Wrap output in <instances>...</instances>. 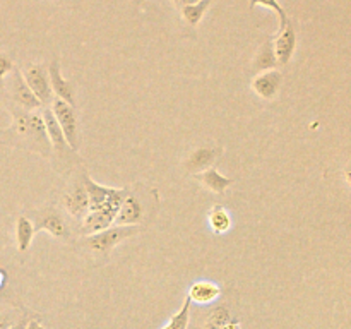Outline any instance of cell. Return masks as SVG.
I'll return each mask as SVG.
<instances>
[{
    "instance_id": "7402d4cb",
    "label": "cell",
    "mask_w": 351,
    "mask_h": 329,
    "mask_svg": "<svg viewBox=\"0 0 351 329\" xmlns=\"http://www.w3.org/2000/svg\"><path fill=\"white\" fill-rule=\"evenodd\" d=\"M254 7H266V9L274 10L278 16V21H280V23H278V31L283 29V27L287 26L288 19H290L287 10H285L283 5L280 3V0H250V9H254Z\"/></svg>"
},
{
    "instance_id": "7a4b0ae2",
    "label": "cell",
    "mask_w": 351,
    "mask_h": 329,
    "mask_svg": "<svg viewBox=\"0 0 351 329\" xmlns=\"http://www.w3.org/2000/svg\"><path fill=\"white\" fill-rule=\"evenodd\" d=\"M10 112H12L14 117L12 130L24 141V144L29 146V149H36L40 153L48 154L51 144L48 141L43 119H41L40 113L26 112V110L14 108V106H10Z\"/></svg>"
},
{
    "instance_id": "5bb4252c",
    "label": "cell",
    "mask_w": 351,
    "mask_h": 329,
    "mask_svg": "<svg viewBox=\"0 0 351 329\" xmlns=\"http://www.w3.org/2000/svg\"><path fill=\"white\" fill-rule=\"evenodd\" d=\"M41 119H43L45 130H47L48 141H50L51 146H53L60 154H65L69 153V151H72L71 147H69L67 141H65L64 132H62L60 125H58L57 119L53 117V112H51L50 106H45L43 112H41Z\"/></svg>"
},
{
    "instance_id": "2e32d148",
    "label": "cell",
    "mask_w": 351,
    "mask_h": 329,
    "mask_svg": "<svg viewBox=\"0 0 351 329\" xmlns=\"http://www.w3.org/2000/svg\"><path fill=\"white\" fill-rule=\"evenodd\" d=\"M195 178H197V180L201 182V184L204 185L208 191L215 192V194H218V195L225 194L226 188L233 184V178H228V177H225V175H221L215 167H211V168H208V170L197 173L195 175Z\"/></svg>"
},
{
    "instance_id": "52a82bcc",
    "label": "cell",
    "mask_w": 351,
    "mask_h": 329,
    "mask_svg": "<svg viewBox=\"0 0 351 329\" xmlns=\"http://www.w3.org/2000/svg\"><path fill=\"white\" fill-rule=\"evenodd\" d=\"M23 77L24 81H26V84L29 86L31 91H33V95L40 99L41 105H50V101L53 98H51V89L50 82H48L47 69L41 64H33L23 72Z\"/></svg>"
},
{
    "instance_id": "8fae6325",
    "label": "cell",
    "mask_w": 351,
    "mask_h": 329,
    "mask_svg": "<svg viewBox=\"0 0 351 329\" xmlns=\"http://www.w3.org/2000/svg\"><path fill=\"white\" fill-rule=\"evenodd\" d=\"M281 84H283V72L278 71V69L259 72V74L252 79L254 93L263 99L276 98L281 91Z\"/></svg>"
},
{
    "instance_id": "ac0fdd59",
    "label": "cell",
    "mask_w": 351,
    "mask_h": 329,
    "mask_svg": "<svg viewBox=\"0 0 351 329\" xmlns=\"http://www.w3.org/2000/svg\"><path fill=\"white\" fill-rule=\"evenodd\" d=\"M34 236V228L33 223L26 216H19L16 221V242H17V250L19 252H26L29 249L31 242H33Z\"/></svg>"
},
{
    "instance_id": "30bf717a",
    "label": "cell",
    "mask_w": 351,
    "mask_h": 329,
    "mask_svg": "<svg viewBox=\"0 0 351 329\" xmlns=\"http://www.w3.org/2000/svg\"><path fill=\"white\" fill-rule=\"evenodd\" d=\"M297 29L295 24L288 19L287 26L281 31H278L276 38L273 41L274 55H276L278 65H287L290 64L291 57H293L295 50H297Z\"/></svg>"
},
{
    "instance_id": "3957f363",
    "label": "cell",
    "mask_w": 351,
    "mask_h": 329,
    "mask_svg": "<svg viewBox=\"0 0 351 329\" xmlns=\"http://www.w3.org/2000/svg\"><path fill=\"white\" fill-rule=\"evenodd\" d=\"M139 233V226H110V228L101 230V232L91 233V235H86L82 240V245L88 247L93 254L99 257H108L110 252L119 245L120 242H123L129 236L137 235Z\"/></svg>"
},
{
    "instance_id": "8992f818",
    "label": "cell",
    "mask_w": 351,
    "mask_h": 329,
    "mask_svg": "<svg viewBox=\"0 0 351 329\" xmlns=\"http://www.w3.org/2000/svg\"><path fill=\"white\" fill-rule=\"evenodd\" d=\"M48 74V82H50L51 95H55V98L62 99L67 105L75 106V88L71 81L62 75L60 72V60L58 57H55L53 60L50 62V65L47 67Z\"/></svg>"
},
{
    "instance_id": "d6986e66",
    "label": "cell",
    "mask_w": 351,
    "mask_h": 329,
    "mask_svg": "<svg viewBox=\"0 0 351 329\" xmlns=\"http://www.w3.org/2000/svg\"><path fill=\"white\" fill-rule=\"evenodd\" d=\"M213 2H215V0H199L197 3H192V5H184L182 7V17H184V21L189 26L195 27L202 19H204L206 12L209 10Z\"/></svg>"
},
{
    "instance_id": "9c48e42d",
    "label": "cell",
    "mask_w": 351,
    "mask_h": 329,
    "mask_svg": "<svg viewBox=\"0 0 351 329\" xmlns=\"http://www.w3.org/2000/svg\"><path fill=\"white\" fill-rule=\"evenodd\" d=\"M62 202H64V208L67 209L69 215L82 223V219L86 218V215H88L89 211V197L88 192H86L84 182H75V184L65 192L64 197H62Z\"/></svg>"
},
{
    "instance_id": "83f0119b",
    "label": "cell",
    "mask_w": 351,
    "mask_h": 329,
    "mask_svg": "<svg viewBox=\"0 0 351 329\" xmlns=\"http://www.w3.org/2000/svg\"><path fill=\"white\" fill-rule=\"evenodd\" d=\"M221 329H240L239 321H228Z\"/></svg>"
},
{
    "instance_id": "4fadbf2b",
    "label": "cell",
    "mask_w": 351,
    "mask_h": 329,
    "mask_svg": "<svg viewBox=\"0 0 351 329\" xmlns=\"http://www.w3.org/2000/svg\"><path fill=\"white\" fill-rule=\"evenodd\" d=\"M144 221V208L143 202L137 199L136 194L127 191L125 197H123L122 206H120L119 212L115 216L113 225L117 226H137L139 223Z\"/></svg>"
},
{
    "instance_id": "d4e9b609",
    "label": "cell",
    "mask_w": 351,
    "mask_h": 329,
    "mask_svg": "<svg viewBox=\"0 0 351 329\" xmlns=\"http://www.w3.org/2000/svg\"><path fill=\"white\" fill-rule=\"evenodd\" d=\"M26 324H27V319L21 317V319H17L16 322H12V326H10L9 329H26Z\"/></svg>"
},
{
    "instance_id": "9a60e30c",
    "label": "cell",
    "mask_w": 351,
    "mask_h": 329,
    "mask_svg": "<svg viewBox=\"0 0 351 329\" xmlns=\"http://www.w3.org/2000/svg\"><path fill=\"white\" fill-rule=\"evenodd\" d=\"M219 295H221V288H219L218 284L208 280H201L195 281V283L189 288L187 298L199 305H208L211 304V302H215Z\"/></svg>"
},
{
    "instance_id": "277c9868",
    "label": "cell",
    "mask_w": 351,
    "mask_h": 329,
    "mask_svg": "<svg viewBox=\"0 0 351 329\" xmlns=\"http://www.w3.org/2000/svg\"><path fill=\"white\" fill-rule=\"evenodd\" d=\"M51 112L57 119L58 125H60L62 132H64L65 141H67L69 147L72 151H77L79 147V122L77 113H75L74 106L67 105L62 99L53 98L51 99Z\"/></svg>"
},
{
    "instance_id": "f546056e",
    "label": "cell",
    "mask_w": 351,
    "mask_h": 329,
    "mask_svg": "<svg viewBox=\"0 0 351 329\" xmlns=\"http://www.w3.org/2000/svg\"><path fill=\"white\" fill-rule=\"evenodd\" d=\"M0 297H2V291H0Z\"/></svg>"
},
{
    "instance_id": "44dd1931",
    "label": "cell",
    "mask_w": 351,
    "mask_h": 329,
    "mask_svg": "<svg viewBox=\"0 0 351 329\" xmlns=\"http://www.w3.org/2000/svg\"><path fill=\"white\" fill-rule=\"evenodd\" d=\"M230 321V310L226 305H218L209 312L208 319L202 324V329H221Z\"/></svg>"
},
{
    "instance_id": "e0dca14e",
    "label": "cell",
    "mask_w": 351,
    "mask_h": 329,
    "mask_svg": "<svg viewBox=\"0 0 351 329\" xmlns=\"http://www.w3.org/2000/svg\"><path fill=\"white\" fill-rule=\"evenodd\" d=\"M278 62H276V55H274V47H273V40L264 41L263 45L257 50L256 58H254V69L257 72H264V71H271V69H276Z\"/></svg>"
},
{
    "instance_id": "cb8c5ba5",
    "label": "cell",
    "mask_w": 351,
    "mask_h": 329,
    "mask_svg": "<svg viewBox=\"0 0 351 329\" xmlns=\"http://www.w3.org/2000/svg\"><path fill=\"white\" fill-rule=\"evenodd\" d=\"M12 69H14V64L12 60H10L9 55L0 53V91L3 89V77H5L7 74H10Z\"/></svg>"
},
{
    "instance_id": "6da1fadb",
    "label": "cell",
    "mask_w": 351,
    "mask_h": 329,
    "mask_svg": "<svg viewBox=\"0 0 351 329\" xmlns=\"http://www.w3.org/2000/svg\"><path fill=\"white\" fill-rule=\"evenodd\" d=\"M82 182H84L89 197V211L82 219L81 230L84 235H91V233L113 226L117 212L127 194V188H112L106 185H99L86 173L82 177Z\"/></svg>"
},
{
    "instance_id": "4316f807",
    "label": "cell",
    "mask_w": 351,
    "mask_h": 329,
    "mask_svg": "<svg viewBox=\"0 0 351 329\" xmlns=\"http://www.w3.org/2000/svg\"><path fill=\"white\" fill-rule=\"evenodd\" d=\"M26 329H45V328L36 321V319H29L26 324Z\"/></svg>"
},
{
    "instance_id": "5b68a950",
    "label": "cell",
    "mask_w": 351,
    "mask_h": 329,
    "mask_svg": "<svg viewBox=\"0 0 351 329\" xmlns=\"http://www.w3.org/2000/svg\"><path fill=\"white\" fill-rule=\"evenodd\" d=\"M31 223H33L34 233L45 230V232L57 236V239H62V240L71 239V230H69V225L65 223L64 216L60 215V211H58L57 208H53V206H48V208L34 211V221Z\"/></svg>"
},
{
    "instance_id": "f1b7e54d",
    "label": "cell",
    "mask_w": 351,
    "mask_h": 329,
    "mask_svg": "<svg viewBox=\"0 0 351 329\" xmlns=\"http://www.w3.org/2000/svg\"><path fill=\"white\" fill-rule=\"evenodd\" d=\"M199 0H180L182 5H192V3H197Z\"/></svg>"
},
{
    "instance_id": "7c38bea8",
    "label": "cell",
    "mask_w": 351,
    "mask_h": 329,
    "mask_svg": "<svg viewBox=\"0 0 351 329\" xmlns=\"http://www.w3.org/2000/svg\"><path fill=\"white\" fill-rule=\"evenodd\" d=\"M223 154V147L218 146H204V147H197V149L192 151L191 154L185 160L184 168L187 173H201V171L208 170L211 168L213 164L218 161V158Z\"/></svg>"
},
{
    "instance_id": "ba28073f",
    "label": "cell",
    "mask_w": 351,
    "mask_h": 329,
    "mask_svg": "<svg viewBox=\"0 0 351 329\" xmlns=\"http://www.w3.org/2000/svg\"><path fill=\"white\" fill-rule=\"evenodd\" d=\"M10 74H12L10 75V84H9L10 98L16 101L17 106H21V108L26 110V112L38 110L40 106H43L40 103V99L33 95V91L29 89V86L26 84V81H24V77H23V72H21L19 69L14 67Z\"/></svg>"
},
{
    "instance_id": "603a6c76",
    "label": "cell",
    "mask_w": 351,
    "mask_h": 329,
    "mask_svg": "<svg viewBox=\"0 0 351 329\" xmlns=\"http://www.w3.org/2000/svg\"><path fill=\"white\" fill-rule=\"evenodd\" d=\"M191 304L192 302L185 297L180 310L167 322L161 329H187L189 328V315H191Z\"/></svg>"
},
{
    "instance_id": "ffe728a7",
    "label": "cell",
    "mask_w": 351,
    "mask_h": 329,
    "mask_svg": "<svg viewBox=\"0 0 351 329\" xmlns=\"http://www.w3.org/2000/svg\"><path fill=\"white\" fill-rule=\"evenodd\" d=\"M208 219L209 226H211L215 233H226L230 230V226H232V216L228 215V211L225 208H219V206H216V208H213L209 211Z\"/></svg>"
},
{
    "instance_id": "484cf974",
    "label": "cell",
    "mask_w": 351,
    "mask_h": 329,
    "mask_svg": "<svg viewBox=\"0 0 351 329\" xmlns=\"http://www.w3.org/2000/svg\"><path fill=\"white\" fill-rule=\"evenodd\" d=\"M12 326V319L7 315H0V329H9Z\"/></svg>"
}]
</instances>
